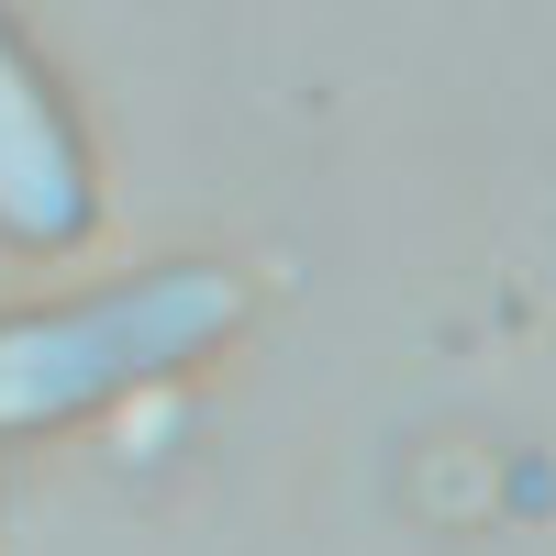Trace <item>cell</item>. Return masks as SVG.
<instances>
[{
    "label": "cell",
    "mask_w": 556,
    "mask_h": 556,
    "mask_svg": "<svg viewBox=\"0 0 556 556\" xmlns=\"http://www.w3.org/2000/svg\"><path fill=\"white\" fill-rule=\"evenodd\" d=\"M245 290L223 267H156V278H123V290H89L67 312H23L0 323V434H34V424H78L123 390L190 367L201 345L235 334Z\"/></svg>",
    "instance_id": "obj_1"
},
{
    "label": "cell",
    "mask_w": 556,
    "mask_h": 556,
    "mask_svg": "<svg viewBox=\"0 0 556 556\" xmlns=\"http://www.w3.org/2000/svg\"><path fill=\"white\" fill-rule=\"evenodd\" d=\"M0 235L12 245H78L89 235V146L12 23H0Z\"/></svg>",
    "instance_id": "obj_2"
}]
</instances>
